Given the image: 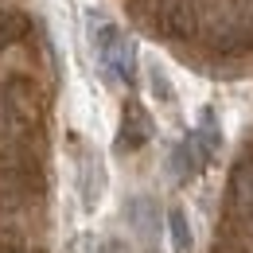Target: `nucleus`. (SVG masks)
Returning <instances> with one entry per match:
<instances>
[{"label": "nucleus", "mask_w": 253, "mask_h": 253, "mask_svg": "<svg viewBox=\"0 0 253 253\" xmlns=\"http://www.w3.org/2000/svg\"><path fill=\"white\" fill-rule=\"evenodd\" d=\"M28 32H32V20H28L20 8H0V47L20 43Z\"/></svg>", "instance_id": "nucleus-7"}, {"label": "nucleus", "mask_w": 253, "mask_h": 253, "mask_svg": "<svg viewBox=\"0 0 253 253\" xmlns=\"http://www.w3.org/2000/svg\"><path fill=\"white\" fill-rule=\"evenodd\" d=\"M230 203L238 211V218L253 230V160H242L230 175Z\"/></svg>", "instance_id": "nucleus-5"}, {"label": "nucleus", "mask_w": 253, "mask_h": 253, "mask_svg": "<svg viewBox=\"0 0 253 253\" xmlns=\"http://www.w3.org/2000/svg\"><path fill=\"white\" fill-rule=\"evenodd\" d=\"M0 97H4L20 117H28L32 125L43 121V94H39V86H35L28 74H8V78L0 82Z\"/></svg>", "instance_id": "nucleus-4"}, {"label": "nucleus", "mask_w": 253, "mask_h": 253, "mask_svg": "<svg viewBox=\"0 0 253 253\" xmlns=\"http://www.w3.org/2000/svg\"><path fill=\"white\" fill-rule=\"evenodd\" d=\"M152 86H156V94L164 97V101H171V86H168V82H164V74H160L156 66H152Z\"/></svg>", "instance_id": "nucleus-13"}, {"label": "nucleus", "mask_w": 253, "mask_h": 253, "mask_svg": "<svg viewBox=\"0 0 253 253\" xmlns=\"http://www.w3.org/2000/svg\"><path fill=\"white\" fill-rule=\"evenodd\" d=\"M0 253H32L28 234L16 222H0Z\"/></svg>", "instance_id": "nucleus-10"}, {"label": "nucleus", "mask_w": 253, "mask_h": 253, "mask_svg": "<svg viewBox=\"0 0 253 253\" xmlns=\"http://www.w3.org/2000/svg\"><path fill=\"white\" fill-rule=\"evenodd\" d=\"M24 207H28V191L0 175V214H20Z\"/></svg>", "instance_id": "nucleus-9"}, {"label": "nucleus", "mask_w": 253, "mask_h": 253, "mask_svg": "<svg viewBox=\"0 0 253 253\" xmlns=\"http://www.w3.org/2000/svg\"><path fill=\"white\" fill-rule=\"evenodd\" d=\"M128 214H140V230L152 238V230H156V226H152V199H136V203L128 207Z\"/></svg>", "instance_id": "nucleus-12"}, {"label": "nucleus", "mask_w": 253, "mask_h": 253, "mask_svg": "<svg viewBox=\"0 0 253 253\" xmlns=\"http://www.w3.org/2000/svg\"><path fill=\"white\" fill-rule=\"evenodd\" d=\"M156 24L168 39H195L203 32V0H160Z\"/></svg>", "instance_id": "nucleus-3"}, {"label": "nucleus", "mask_w": 253, "mask_h": 253, "mask_svg": "<svg viewBox=\"0 0 253 253\" xmlns=\"http://www.w3.org/2000/svg\"><path fill=\"white\" fill-rule=\"evenodd\" d=\"M195 171H203L199 168V160H195V152L187 148V140H179L175 148H171V179H179V183H187Z\"/></svg>", "instance_id": "nucleus-8"}, {"label": "nucleus", "mask_w": 253, "mask_h": 253, "mask_svg": "<svg viewBox=\"0 0 253 253\" xmlns=\"http://www.w3.org/2000/svg\"><path fill=\"white\" fill-rule=\"evenodd\" d=\"M214 253H246V250H242L238 242H226V238H222L218 246H214Z\"/></svg>", "instance_id": "nucleus-14"}, {"label": "nucleus", "mask_w": 253, "mask_h": 253, "mask_svg": "<svg viewBox=\"0 0 253 253\" xmlns=\"http://www.w3.org/2000/svg\"><path fill=\"white\" fill-rule=\"evenodd\" d=\"M94 51L97 63L109 78H121V82H136V47L117 24H101L94 20Z\"/></svg>", "instance_id": "nucleus-1"}, {"label": "nucleus", "mask_w": 253, "mask_h": 253, "mask_svg": "<svg viewBox=\"0 0 253 253\" xmlns=\"http://www.w3.org/2000/svg\"><path fill=\"white\" fill-rule=\"evenodd\" d=\"M168 230H171V246L179 253H187L191 250V226H187V214L183 211H171L168 214Z\"/></svg>", "instance_id": "nucleus-11"}, {"label": "nucleus", "mask_w": 253, "mask_h": 253, "mask_svg": "<svg viewBox=\"0 0 253 253\" xmlns=\"http://www.w3.org/2000/svg\"><path fill=\"white\" fill-rule=\"evenodd\" d=\"M0 175L4 179H12L16 187L28 191V199H35V195H43V168H39V160H35V152L28 148V144H0Z\"/></svg>", "instance_id": "nucleus-2"}, {"label": "nucleus", "mask_w": 253, "mask_h": 253, "mask_svg": "<svg viewBox=\"0 0 253 253\" xmlns=\"http://www.w3.org/2000/svg\"><path fill=\"white\" fill-rule=\"evenodd\" d=\"M148 136H152V121H148V113H144L140 105H125L121 132H117V148H121V152H132V148H140Z\"/></svg>", "instance_id": "nucleus-6"}]
</instances>
